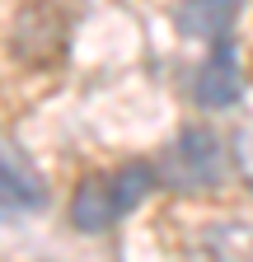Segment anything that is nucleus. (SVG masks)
Listing matches in <instances>:
<instances>
[{"instance_id":"nucleus-1","label":"nucleus","mask_w":253,"mask_h":262,"mask_svg":"<svg viewBox=\"0 0 253 262\" xmlns=\"http://www.w3.org/2000/svg\"><path fill=\"white\" fill-rule=\"evenodd\" d=\"M66 24L52 0H0V84L43 80L61 61Z\"/></svg>"},{"instance_id":"nucleus-2","label":"nucleus","mask_w":253,"mask_h":262,"mask_svg":"<svg viewBox=\"0 0 253 262\" xmlns=\"http://www.w3.org/2000/svg\"><path fill=\"white\" fill-rule=\"evenodd\" d=\"M150 187H155L150 164H122V169H108L99 178H85L71 196V225L85 234H99L113 220H122Z\"/></svg>"},{"instance_id":"nucleus-3","label":"nucleus","mask_w":253,"mask_h":262,"mask_svg":"<svg viewBox=\"0 0 253 262\" xmlns=\"http://www.w3.org/2000/svg\"><path fill=\"white\" fill-rule=\"evenodd\" d=\"M43 178L33 173L14 145H0V215H24V211H38L43 206Z\"/></svg>"},{"instance_id":"nucleus-4","label":"nucleus","mask_w":253,"mask_h":262,"mask_svg":"<svg viewBox=\"0 0 253 262\" xmlns=\"http://www.w3.org/2000/svg\"><path fill=\"white\" fill-rule=\"evenodd\" d=\"M244 94V75H239V52L230 38H220L211 47V61L202 66V84H197V98L206 108H225Z\"/></svg>"},{"instance_id":"nucleus-5","label":"nucleus","mask_w":253,"mask_h":262,"mask_svg":"<svg viewBox=\"0 0 253 262\" xmlns=\"http://www.w3.org/2000/svg\"><path fill=\"white\" fill-rule=\"evenodd\" d=\"M239 5H244V0H187V5H178L174 24H178V33H187V38H211V42H220V38H225V28L235 24Z\"/></svg>"},{"instance_id":"nucleus-6","label":"nucleus","mask_w":253,"mask_h":262,"mask_svg":"<svg viewBox=\"0 0 253 262\" xmlns=\"http://www.w3.org/2000/svg\"><path fill=\"white\" fill-rule=\"evenodd\" d=\"M174 169H178V183H206L216 169V136L211 131H187L178 141Z\"/></svg>"}]
</instances>
